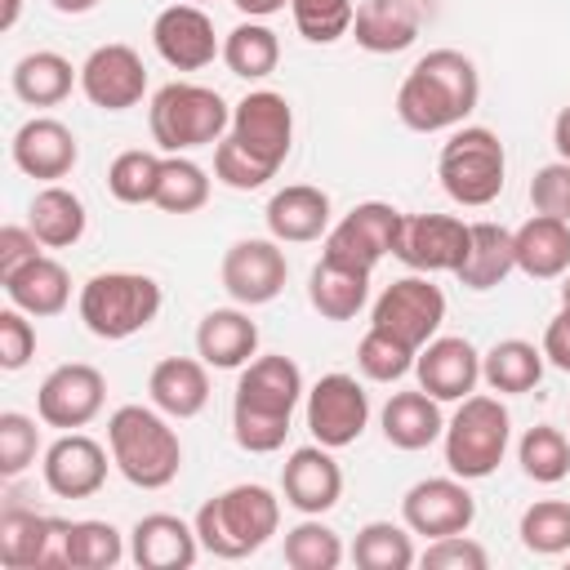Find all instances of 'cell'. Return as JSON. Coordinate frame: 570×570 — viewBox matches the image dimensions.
Masks as SVG:
<instances>
[{
    "label": "cell",
    "instance_id": "cell-1",
    "mask_svg": "<svg viewBox=\"0 0 570 570\" xmlns=\"http://www.w3.org/2000/svg\"><path fill=\"white\" fill-rule=\"evenodd\" d=\"M476 98H481L476 62L459 49H432L401 80L396 116L414 134H436V129L463 125L476 111Z\"/></svg>",
    "mask_w": 570,
    "mask_h": 570
},
{
    "label": "cell",
    "instance_id": "cell-2",
    "mask_svg": "<svg viewBox=\"0 0 570 570\" xmlns=\"http://www.w3.org/2000/svg\"><path fill=\"white\" fill-rule=\"evenodd\" d=\"M303 396V370L289 356H254L240 370L232 401V436L249 454H272L289 436V414Z\"/></svg>",
    "mask_w": 570,
    "mask_h": 570
},
{
    "label": "cell",
    "instance_id": "cell-3",
    "mask_svg": "<svg viewBox=\"0 0 570 570\" xmlns=\"http://www.w3.org/2000/svg\"><path fill=\"white\" fill-rule=\"evenodd\" d=\"M281 525V499L267 485H232L214 499L200 503L196 512V534L209 557L240 561L258 552Z\"/></svg>",
    "mask_w": 570,
    "mask_h": 570
},
{
    "label": "cell",
    "instance_id": "cell-4",
    "mask_svg": "<svg viewBox=\"0 0 570 570\" xmlns=\"http://www.w3.org/2000/svg\"><path fill=\"white\" fill-rule=\"evenodd\" d=\"M107 445L120 476L138 490H165L183 468L178 432L147 405H120L107 419Z\"/></svg>",
    "mask_w": 570,
    "mask_h": 570
},
{
    "label": "cell",
    "instance_id": "cell-5",
    "mask_svg": "<svg viewBox=\"0 0 570 570\" xmlns=\"http://www.w3.org/2000/svg\"><path fill=\"white\" fill-rule=\"evenodd\" d=\"M147 125H151L156 147L178 156L191 147H214L223 138V129H232V111L218 89L174 80V85L156 89V98L147 107Z\"/></svg>",
    "mask_w": 570,
    "mask_h": 570
},
{
    "label": "cell",
    "instance_id": "cell-6",
    "mask_svg": "<svg viewBox=\"0 0 570 570\" xmlns=\"http://www.w3.org/2000/svg\"><path fill=\"white\" fill-rule=\"evenodd\" d=\"M160 312V285L142 272H98L80 289V321L94 338H129Z\"/></svg>",
    "mask_w": 570,
    "mask_h": 570
},
{
    "label": "cell",
    "instance_id": "cell-7",
    "mask_svg": "<svg viewBox=\"0 0 570 570\" xmlns=\"http://www.w3.org/2000/svg\"><path fill=\"white\" fill-rule=\"evenodd\" d=\"M503 169H508L503 142L485 125H463L459 134H450V142L441 147V160H436V174H441L445 196L459 200V205H468V209H481V205L499 200Z\"/></svg>",
    "mask_w": 570,
    "mask_h": 570
},
{
    "label": "cell",
    "instance_id": "cell-8",
    "mask_svg": "<svg viewBox=\"0 0 570 570\" xmlns=\"http://www.w3.org/2000/svg\"><path fill=\"white\" fill-rule=\"evenodd\" d=\"M508 436L512 419L499 396H463V405L445 423V468L463 481H481L503 463Z\"/></svg>",
    "mask_w": 570,
    "mask_h": 570
},
{
    "label": "cell",
    "instance_id": "cell-9",
    "mask_svg": "<svg viewBox=\"0 0 570 570\" xmlns=\"http://www.w3.org/2000/svg\"><path fill=\"white\" fill-rule=\"evenodd\" d=\"M472 223L450 214H401L392 254L414 272H459Z\"/></svg>",
    "mask_w": 570,
    "mask_h": 570
},
{
    "label": "cell",
    "instance_id": "cell-10",
    "mask_svg": "<svg viewBox=\"0 0 570 570\" xmlns=\"http://www.w3.org/2000/svg\"><path fill=\"white\" fill-rule=\"evenodd\" d=\"M441 321H445V294H441L428 276H401V281H392V285L379 294L370 325L392 330V334L405 338L410 347H423V343L436 338Z\"/></svg>",
    "mask_w": 570,
    "mask_h": 570
},
{
    "label": "cell",
    "instance_id": "cell-11",
    "mask_svg": "<svg viewBox=\"0 0 570 570\" xmlns=\"http://www.w3.org/2000/svg\"><path fill=\"white\" fill-rule=\"evenodd\" d=\"M365 423H370V396L352 374L316 379V387L307 392V432L321 445L343 450L365 432Z\"/></svg>",
    "mask_w": 570,
    "mask_h": 570
},
{
    "label": "cell",
    "instance_id": "cell-12",
    "mask_svg": "<svg viewBox=\"0 0 570 570\" xmlns=\"http://www.w3.org/2000/svg\"><path fill=\"white\" fill-rule=\"evenodd\" d=\"M401 517L414 534L423 539H445V534H468L476 521V499L468 494L463 476H428L405 490Z\"/></svg>",
    "mask_w": 570,
    "mask_h": 570
},
{
    "label": "cell",
    "instance_id": "cell-13",
    "mask_svg": "<svg viewBox=\"0 0 570 570\" xmlns=\"http://www.w3.org/2000/svg\"><path fill=\"white\" fill-rule=\"evenodd\" d=\"M107 401V379L85 365V361H71V365H58L45 374L40 392H36V414L40 423L49 428H85Z\"/></svg>",
    "mask_w": 570,
    "mask_h": 570
},
{
    "label": "cell",
    "instance_id": "cell-14",
    "mask_svg": "<svg viewBox=\"0 0 570 570\" xmlns=\"http://www.w3.org/2000/svg\"><path fill=\"white\" fill-rule=\"evenodd\" d=\"M232 138L254 151L263 165L281 169L289 156V138H294V111L285 102V94L272 89H254L232 107Z\"/></svg>",
    "mask_w": 570,
    "mask_h": 570
},
{
    "label": "cell",
    "instance_id": "cell-15",
    "mask_svg": "<svg viewBox=\"0 0 570 570\" xmlns=\"http://www.w3.org/2000/svg\"><path fill=\"white\" fill-rule=\"evenodd\" d=\"M396 223H401V209H392L383 200H365L352 214H343V223H334L325 232V258H338L347 267L374 272V263L383 254H392Z\"/></svg>",
    "mask_w": 570,
    "mask_h": 570
},
{
    "label": "cell",
    "instance_id": "cell-16",
    "mask_svg": "<svg viewBox=\"0 0 570 570\" xmlns=\"http://www.w3.org/2000/svg\"><path fill=\"white\" fill-rule=\"evenodd\" d=\"M0 566L4 570L67 566V521L9 503L0 512Z\"/></svg>",
    "mask_w": 570,
    "mask_h": 570
},
{
    "label": "cell",
    "instance_id": "cell-17",
    "mask_svg": "<svg viewBox=\"0 0 570 570\" xmlns=\"http://www.w3.org/2000/svg\"><path fill=\"white\" fill-rule=\"evenodd\" d=\"M285 276H289V263H285V249L276 245V236L272 240L249 236L223 254V289L245 307L272 303L285 289Z\"/></svg>",
    "mask_w": 570,
    "mask_h": 570
},
{
    "label": "cell",
    "instance_id": "cell-18",
    "mask_svg": "<svg viewBox=\"0 0 570 570\" xmlns=\"http://www.w3.org/2000/svg\"><path fill=\"white\" fill-rule=\"evenodd\" d=\"M80 89L102 111L138 107L147 94V67L129 45H98L80 67Z\"/></svg>",
    "mask_w": 570,
    "mask_h": 570
},
{
    "label": "cell",
    "instance_id": "cell-19",
    "mask_svg": "<svg viewBox=\"0 0 570 570\" xmlns=\"http://www.w3.org/2000/svg\"><path fill=\"white\" fill-rule=\"evenodd\" d=\"M151 45H156V53L174 71H200V67L214 62V53H223L209 13L196 9V4H169V9H160L156 22H151Z\"/></svg>",
    "mask_w": 570,
    "mask_h": 570
},
{
    "label": "cell",
    "instance_id": "cell-20",
    "mask_svg": "<svg viewBox=\"0 0 570 570\" xmlns=\"http://www.w3.org/2000/svg\"><path fill=\"white\" fill-rule=\"evenodd\" d=\"M414 374H419V387L436 401H463L472 396L476 379H481V356L468 338L459 334H441L432 343L419 347L414 356Z\"/></svg>",
    "mask_w": 570,
    "mask_h": 570
},
{
    "label": "cell",
    "instance_id": "cell-21",
    "mask_svg": "<svg viewBox=\"0 0 570 570\" xmlns=\"http://www.w3.org/2000/svg\"><path fill=\"white\" fill-rule=\"evenodd\" d=\"M281 490L289 508H298L303 517H321L343 494V468L330 459V445H298L281 468Z\"/></svg>",
    "mask_w": 570,
    "mask_h": 570
},
{
    "label": "cell",
    "instance_id": "cell-22",
    "mask_svg": "<svg viewBox=\"0 0 570 570\" xmlns=\"http://www.w3.org/2000/svg\"><path fill=\"white\" fill-rule=\"evenodd\" d=\"M107 481V450L85 436V432H67L45 450V485L58 499H89L98 494Z\"/></svg>",
    "mask_w": 570,
    "mask_h": 570
},
{
    "label": "cell",
    "instance_id": "cell-23",
    "mask_svg": "<svg viewBox=\"0 0 570 570\" xmlns=\"http://www.w3.org/2000/svg\"><path fill=\"white\" fill-rule=\"evenodd\" d=\"M9 151H13V165H18L27 178H45V183L67 178L71 165L80 160L76 134H71L62 120H53V116H36V120L18 125Z\"/></svg>",
    "mask_w": 570,
    "mask_h": 570
},
{
    "label": "cell",
    "instance_id": "cell-24",
    "mask_svg": "<svg viewBox=\"0 0 570 570\" xmlns=\"http://www.w3.org/2000/svg\"><path fill=\"white\" fill-rule=\"evenodd\" d=\"M196 552H200L196 525H187L174 512H147L129 534V557L138 570H187Z\"/></svg>",
    "mask_w": 570,
    "mask_h": 570
},
{
    "label": "cell",
    "instance_id": "cell-25",
    "mask_svg": "<svg viewBox=\"0 0 570 570\" xmlns=\"http://www.w3.org/2000/svg\"><path fill=\"white\" fill-rule=\"evenodd\" d=\"M267 232L285 245H303V240H316L325 227H330V196L312 183H294V187H281L267 209Z\"/></svg>",
    "mask_w": 570,
    "mask_h": 570
},
{
    "label": "cell",
    "instance_id": "cell-26",
    "mask_svg": "<svg viewBox=\"0 0 570 570\" xmlns=\"http://www.w3.org/2000/svg\"><path fill=\"white\" fill-rule=\"evenodd\" d=\"M196 352L214 370H240L258 352V325L236 307H214L196 325Z\"/></svg>",
    "mask_w": 570,
    "mask_h": 570
},
{
    "label": "cell",
    "instance_id": "cell-27",
    "mask_svg": "<svg viewBox=\"0 0 570 570\" xmlns=\"http://www.w3.org/2000/svg\"><path fill=\"white\" fill-rule=\"evenodd\" d=\"M147 392H151V405L169 419H196L209 401V374H205V361H191V356H165L151 379H147Z\"/></svg>",
    "mask_w": 570,
    "mask_h": 570
},
{
    "label": "cell",
    "instance_id": "cell-28",
    "mask_svg": "<svg viewBox=\"0 0 570 570\" xmlns=\"http://www.w3.org/2000/svg\"><path fill=\"white\" fill-rule=\"evenodd\" d=\"M517 245V267L530 281H557L570 267V223L552 214H534L512 232Z\"/></svg>",
    "mask_w": 570,
    "mask_h": 570
},
{
    "label": "cell",
    "instance_id": "cell-29",
    "mask_svg": "<svg viewBox=\"0 0 570 570\" xmlns=\"http://www.w3.org/2000/svg\"><path fill=\"white\" fill-rule=\"evenodd\" d=\"M352 36L370 53H401L419 40V9L410 0H361Z\"/></svg>",
    "mask_w": 570,
    "mask_h": 570
},
{
    "label": "cell",
    "instance_id": "cell-30",
    "mask_svg": "<svg viewBox=\"0 0 570 570\" xmlns=\"http://www.w3.org/2000/svg\"><path fill=\"white\" fill-rule=\"evenodd\" d=\"M370 298V272L347 267L338 258H325L312 267L307 276V303L325 316V321H352Z\"/></svg>",
    "mask_w": 570,
    "mask_h": 570
},
{
    "label": "cell",
    "instance_id": "cell-31",
    "mask_svg": "<svg viewBox=\"0 0 570 570\" xmlns=\"http://www.w3.org/2000/svg\"><path fill=\"white\" fill-rule=\"evenodd\" d=\"M4 294L13 307H22L27 316H58L71 298V276L58 258H31L22 263L13 276H4Z\"/></svg>",
    "mask_w": 570,
    "mask_h": 570
},
{
    "label": "cell",
    "instance_id": "cell-32",
    "mask_svg": "<svg viewBox=\"0 0 570 570\" xmlns=\"http://www.w3.org/2000/svg\"><path fill=\"white\" fill-rule=\"evenodd\" d=\"M383 436L396 450H423L436 436H445V419H441V401L419 392H392L383 405Z\"/></svg>",
    "mask_w": 570,
    "mask_h": 570
},
{
    "label": "cell",
    "instance_id": "cell-33",
    "mask_svg": "<svg viewBox=\"0 0 570 570\" xmlns=\"http://www.w3.org/2000/svg\"><path fill=\"white\" fill-rule=\"evenodd\" d=\"M517 267V245H512V232L499 227V223H472L468 232V254L459 263V281L468 289H494L508 281V272Z\"/></svg>",
    "mask_w": 570,
    "mask_h": 570
},
{
    "label": "cell",
    "instance_id": "cell-34",
    "mask_svg": "<svg viewBox=\"0 0 570 570\" xmlns=\"http://www.w3.org/2000/svg\"><path fill=\"white\" fill-rule=\"evenodd\" d=\"M27 227L40 236L45 249H67L85 236V205L76 191L49 183L31 196V209H27Z\"/></svg>",
    "mask_w": 570,
    "mask_h": 570
},
{
    "label": "cell",
    "instance_id": "cell-35",
    "mask_svg": "<svg viewBox=\"0 0 570 570\" xmlns=\"http://www.w3.org/2000/svg\"><path fill=\"white\" fill-rule=\"evenodd\" d=\"M9 80H13V94L27 107H58L71 94V85L80 80V71H71V62L62 53L36 49V53H27V58L13 62V76Z\"/></svg>",
    "mask_w": 570,
    "mask_h": 570
},
{
    "label": "cell",
    "instance_id": "cell-36",
    "mask_svg": "<svg viewBox=\"0 0 570 570\" xmlns=\"http://www.w3.org/2000/svg\"><path fill=\"white\" fill-rule=\"evenodd\" d=\"M481 379L499 396H521L543 379V347H534L525 338H499L481 356Z\"/></svg>",
    "mask_w": 570,
    "mask_h": 570
},
{
    "label": "cell",
    "instance_id": "cell-37",
    "mask_svg": "<svg viewBox=\"0 0 570 570\" xmlns=\"http://www.w3.org/2000/svg\"><path fill=\"white\" fill-rule=\"evenodd\" d=\"M223 62H227L232 76L263 80V76H272L276 62H281V40H276V31L263 27V22H240V27H232L227 40H223Z\"/></svg>",
    "mask_w": 570,
    "mask_h": 570
},
{
    "label": "cell",
    "instance_id": "cell-38",
    "mask_svg": "<svg viewBox=\"0 0 570 570\" xmlns=\"http://www.w3.org/2000/svg\"><path fill=\"white\" fill-rule=\"evenodd\" d=\"M517 459H521V472L530 481H539V485H557V481L570 476V441L552 423L530 428L521 436V445H517Z\"/></svg>",
    "mask_w": 570,
    "mask_h": 570
},
{
    "label": "cell",
    "instance_id": "cell-39",
    "mask_svg": "<svg viewBox=\"0 0 570 570\" xmlns=\"http://www.w3.org/2000/svg\"><path fill=\"white\" fill-rule=\"evenodd\" d=\"M125 557V539L111 521H67V566L71 570H111Z\"/></svg>",
    "mask_w": 570,
    "mask_h": 570
},
{
    "label": "cell",
    "instance_id": "cell-40",
    "mask_svg": "<svg viewBox=\"0 0 570 570\" xmlns=\"http://www.w3.org/2000/svg\"><path fill=\"white\" fill-rule=\"evenodd\" d=\"M352 561L361 570H410L414 566V543L401 525L392 521H370L356 530V543H352Z\"/></svg>",
    "mask_w": 570,
    "mask_h": 570
},
{
    "label": "cell",
    "instance_id": "cell-41",
    "mask_svg": "<svg viewBox=\"0 0 570 570\" xmlns=\"http://www.w3.org/2000/svg\"><path fill=\"white\" fill-rule=\"evenodd\" d=\"M160 169H165V160L156 151H142V147L120 151L111 160V169H107V191L116 200H125V205H147V200H156Z\"/></svg>",
    "mask_w": 570,
    "mask_h": 570
},
{
    "label": "cell",
    "instance_id": "cell-42",
    "mask_svg": "<svg viewBox=\"0 0 570 570\" xmlns=\"http://www.w3.org/2000/svg\"><path fill=\"white\" fill-rule=\"evenodd\" d=\"M205 200H209V174L187 156H165L160 187H156L151 205H160L165 214H196Z\"/></svg>",
    "mask_w": 570,
    "mask_h": 570
},
{
    "label": "cell",
    "instance_id": "cell-43",
    "mask_svg": "<svg viewBox=\"0 0 570 570\" xmlns=\"http://www.w3.org/2000/svg\"><path fill=\"white\" fill-rule=\"evenodd\" d=\"M414 356H419V347H410L405 338H396L392 330H379V325H370L365 338H361V347H356V365H361V374L374 379V383H396V379H405V374L414 370Z\"/></svg>",
    "mask_w": 570,
    "mask_h": 570
},
{
    "label": "cell",
    "instance_id": "cell-44",
    "mask_svg": "<svg viewBox=\"0 0 570 570\" xmlns=\"http://www.w3.org/2000/svg\"><path fill=\"white\" fill-rule=\"evenodd\" d=\"M521 543L539 557L570 552V503L566 499H539L521 512Z\"/></svg>",
    "mask_w": 570,
    "mask_h": 570
},
{
    "label": "cell",
    "instance_id": "cell-45",
    "mask_svg": "<svg viewBox=\"0 0 570 570\" xmlns=\"http://www.w3.org/2000/svg\"><path fill=\"white\" fill-rule=\"evenodd\" d=\"M343 561V543L330 525L321 521H298L285 530V566L294 570H334Z\"/></svg>",
    "mask_w": 570,
    "mask_h": 570
},
{
    "label": "cell",
    "instance_id": "cell-46",
    "mask_svg": "<svg viewBox=\"0 0 570 570\" xmlns=\"http://www.w3.org/2000/svg\"><path fill=\"white\" fill-rule=\"evenodd\" d=\"M289 13H294V27L303 40L312 45H334L338 36L352 31V0H289Z\"/></svg>",
    "mask_w": 570,
    "mask_h": 570
},
{
    "label": "cell",
    "instance_id": "cell-47",
    "mask_svg": "<svg viewBox=\"0 0 570 570\" xmlns=\"http://www.w3.org/2000/svg\"><path fill=\"white\" fill-rule=\"evenodd\" d=\"M272 174H276V169L263 165L254 151H245L232 134L218 138V147H214V178H218V183H227L232 191H254V187H263Z\"/></svg>",
    "mask_w": 570,
    "mask_h": 570
},
{
    "label": "cell",
    "instance_id": "cell-48",
    "mask_svg": "<svg viewBox=\"0 0 570 570\" xmlns=\"http://www.w3.org/2000/svg\"><path fill=\"white\" fill-rule=\"evenodd\" d=\"M36 450H40V432L27 414L18 410H4L0 414V472L4 476H18L36 463Z\"/></svg>",
    "mask_w": 570,
    "mask_h": 570
},
{
    "label": "cell",
    "instance_id": "cell-49",
    "mask_svg": "<svg viewBox=\"0 0 570 570\" xmlns=\"http://www.w3.org/2000/svg\"><path fill=\"white\" fill-rule=\"evenodd\" d=\"M530 205H534V214H552V218L570 223V160H552V165L534 169Z\"/></svg>",
    "mask_w": 570,
    "mask_h": 570
},
{
    "label": "cell",
    "instance_id": "cell-50",
    "mask_svg": "<svg viewBox=\"0 0 570 570\" xmlns=\"http://www.w3.org/2000/svg\"><path fill=\"white\" fill-rule=\"evenodd\" d=\"M490 557L476 539L468 534H445V539H432L428 552H423V570H485Z\"/></svg>",
    "mask_w": 570,
    "mask_h": 570
},
{
    "label": "cell",
    "instance_id": "cell-51",
    "mask_svg": "<svg viewBox=\"0 0 570 570\" xmlns=\"http://www.w3.org/2000/svg\"><path fill=\"white\" fill-rule=\"evenodd\" d=\"M36 356V330L22 307L0 312V370H22Z\"/></svg>",
    "mask_w": 570,
    "mask_h": 570
},
{
    "label": "cell",
    "instance_id": "cell-52",
    "mask_svg": "<svg viewBox=\"0 0 570 570\" xmlns=\"http://www.w3.org/2000/svg\"><path fill=\"white\" fill-rule=\"evenodd\" d=\"M31 258H40V236H36L31 227H18V223L0 227V281L13 276V272H18L22 263H31Z\"/></svg>",
    "mask_w": 570,
    "mask_h": 570
},
{
    "label": "cell",
    "instance_id": "cell-53",
    "mask_svg": "<svg viewBox=\"0 0 570 570\" xmlns=\"http://www.w3.org/2000/svg\"><path fill=\"white\" fill-rule=\"evenodd\" d=\"M543 361H552L561 374H570V307H561L543 330Z\"/></svg>",
    "mask_w": 570,
    "mask_h": 570
},
{
    "label": "cell",
    "instance_id": "cell-54",
    "mask_svg": "<svg viewBox=\"0 0 570 570\" xmlns=\"http://www.w3.org/2000/svg\"><path fill=\"white\" fill-rule=\"evenodd\" d=\"M552 147H557L561 160H570V107H561L557 120H552Z\"/></svg>",
    "mask_w": 570,
    "mask_h": 570
},
{
    "label": "cell",
    "instance_id": "cell-55",
    "mask_svg": "<svg viewBox=\"0 0 570 570\" xmlns=\"http://www.w3.org/2000/svg\"><path fill=\"white\" fill-rule=\"evenodd\" d=\"M240 13H249V18H267V13H281L289 0H232Z\"/></svg>",
    "mask_w": 570,
    "mask_h": 570
},
{
    "label": "cell",
    "instance_id": "cell-56",
    "mask_svg": "<svg viewBox=\"0 0 570 570\" xmlns=\"http://www.w3.org/2000/svg\"><path fill=\"white\" fill-rule=\"evenodd\" d=\"M49 4H53L58 13H89L98 0H49Z\"/></svg>",
    "mask_w": 570,
    "mask_h": 570
},
{
    "label": "cell",
    "instance_id": "cell-57",
    "mask_svg": "<svg viewBox=\"0 0 570 570\" xmlns=\"http://www.w3.org/2000/svg\"><path fill=\"white\" fill-rule=\"evenodd\" d=\"M18 9H22V0H4V13H0V31H9V27L18 22Z\"/></svg>",
    "mask_w": 570,
    "mask_h": 570
},
{
    "label": "cell",
    "instance_id": "cell-58",
    "mask_svg": "<svg viewBox=\"0 0 570 570\" xmlns=\"http://www.w3.org/2000/svg\"><path fill=\"white\" fill-rule=\"evenodd\" d=\"M561 307H570V276H566V285H561Z\"/></svg>",
    "mask_w": 570,
    "mask_h": 570
}]
</instances>
